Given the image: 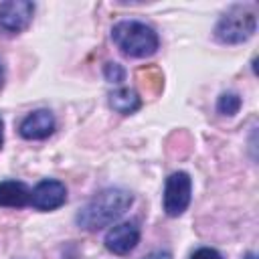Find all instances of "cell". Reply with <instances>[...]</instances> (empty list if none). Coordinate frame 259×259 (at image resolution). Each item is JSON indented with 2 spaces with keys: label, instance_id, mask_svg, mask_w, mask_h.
Here are the masks:
<instances>
[{
  "label": "cell",
  "instance_id": "6da1fadb",
  "mask_svg": "<svg viewBox=\"0 0 259 259\" xmlns=\"http://www.w3.org/2000/svg\"><path fill=\"white\" fill-rule=\"evenodd\" d=\"M134 202V196L125 188H105L95 194L79 212L77 225L85 231H99L113 225Z\"/></svg>",
  "mask_w": 259,
  "mask_h": 259
},
{
  "label": "cell",
  "instance_id": "7a4b0ae2",
  "mask_svg": "<svg viewBox=\"0 0 259 259\" xmlns=\"http://www.w3.org/2000/svg\"><path fill=\"white\" fill-rule=\"evenodd\" d=\"M111 38L115 47L134 59L150 57L158 51V34L152 26L138 20H121L111 28Z\"/></svg>",
  "mask_w": 259,
  "mask_h": 259
},
{
  "label": "cell",
  "instance_id": "3957f363",
  "mask_svg": "<svg viewBox=\"0 0 259 259\" xmlns=\"http://www.w3.org/2000/svg\"><path fill=\"white\" fill-rule=\"evenodd\" d=\"M257 28V16L253 10L235 6L229 12L221 16V20L214 26V36L219 42L225 45H239L253 36Z\"/></svg>",
  "mask_w": 259,
  "mask_h": 259
},
{
  "label": "cell",
  "instance_id": "277c9868",
  "mask_svg": "<svg viewBox=\"0 0 259 259\" xmlns=\"http://www.w3.org/2000/svg\"><path fill=\"white\" fill-rule=\"evenodd\" d=\"M192 182L186 172H172L164 186V210L168 217H180L190 204Z\"/></svg>",
  "mask_w": 259,
  "mask_h": 259
},
{
  "label": "cell",
  "instance_id": "5b68a950",
  "mask_svg": "<svg viewBox=\"0 0 259 259\" xmlns=\"http://www.w3.org/2000/svg\"><path fill=\"white\" fill-rule=\"evenodd\" d=\"M34 14V4L28 0H6L0 2V26L8 32L24 30Z\"/></svg>",
  "mask_w": 259,
  "mask_h": 259
},
{
  "label": "cell",
  "instance_id": "8992f818",
  "mask_svg": "<svg viewBox=\"0 0 259 259\" xmlns=\"http://www.w3.org/2000/svg\"><path fill=\"white\" fill-rule=\"evenodd\" d=\"M67 200V188L59 180H40L30 190V204L36 210H55Z\"/></svg>",
  "mask_w": 259,
  "mask_h": 259
},
{
  "label": "cell",
  "instance_id": "52a82bcc",
  "mask_svg": "<svg viewBox=\"0 0 259 259\" xmlns=\"http://www.w3.org/2000/svg\"><path fill=\"white\" fill-rule=\"evenodd\" d=\"M138 241H140V227L134 221L119 223V225L111 227L103 239L107 251H111L115 255H127L130 251L136 249Z\"/></svg>",
  "mask_w": 259,
  "mask_h": 259
},
{
  "label": "cell",
  "instance_id": "ba28073f",
  "mask_svg": "<svg viewBox=\"0 0 259 259\" xmlns=\"http://www.w3.org/2000/svg\"><path fill=\"white\" fill-rule=\"evenodd\" d=\"M55 132V117L49 109H36L28 113L20 123V136L24 140H45Z\"/></svg>",
  "mask_w": 259,
  "mask_h": 259
},
{
  "label": "cell",
  "instance_id": "9c48e42d",
  "mask_svg": "<svg viewBox=\"0 0 259 259\" xmlns=\"http://www.w3.org/2000/svg\"><path fill=\"white\" fill-rule=\"evenodd\" d=\"M26 204H30V190L24 182H18V180L0 182V206L22 208Z\"/></svg>",
  "mask_w": 259,
  "mask_h": 259
},
{
  "label": "cell",
  "instance_id": "30bf717a",
  "mask_svg": "<svg viewBox=\"0 0 259 259\" xmlns=\"http://www.w3.org/2000/svg\"><path fill=\"white\" fill-rule=\"evenodd\" d=\"M109 105L117 111V113H123V115H130L134 111H138L142 107V99L140 95L134 91V89H117L109 95Z\"/></svg>",
  "mask_w": 259,
  "mask_h": 259
},
{
  "label": "cell",
  "instance_id": "8fae6325",
  "mask_svg": "<svg viewBox=\"0 0 259 259\" xmlns=\"http://www.w3.org/2000/svg\"><path fill=\"white\" fill-rule=\"evenodd\" d=\"M241 109V97L237 93H223L217 101V111L223 115H235Z\"/></svg>",
  "mask_w": 259,
  "mask_h": 259
},
{
  "label": "cell",
  "instance_id": "7c38bea8",
  "mask_svg": "<svg viewBox=\"0 0 259 259\" xmlns=\"http://www.w3.org/2000/svg\"><path fill=\"white\" fill-rule=\"evenodd\" d=\"M103 75L109 83H121L125 79V69L117 63H107L105 69H103Z\"/></svg>",
  "mask_w": 259,
  "mask_h": 259
},
{
  "label": "cell",
  "instance_id": "4fadbf2b",
  "mask_svg": "<svg viewBox=\"0 0 259 259\" xmlns=\"http://www.w3.org/2000/svg\"><path fill=\"white\" fill-rule=\"evenodd\" d=\"M190 259H223V255H221L217 249L200 247V249H196V251L190 255Z\"/></svg>",
  "mask_w": 259,
  "mask_h": 259
},
{
  "label": "cell",
  "instance_id": "5bb4252c",
  "mask_svg": "<svg viewBox=\"0 0 259 259\" xmlns=\"http://www.w3.org/2000/svg\"><path fill=\"white\" fill-rule=\"evenodd\" d=\"M144 259H172V257H170L168 251H152V253H148Z\"/></svg>",
  "mask_w": 259,
  "mask_h": 259
},
{
  "label": "cell",
  "instance_id": "9a60e30c",
  "mask_svg": "<svg viewBox=\"0 0 259 259\" xmlns=\"http://www.w3.org/2000/svg\"><path fill=\"white\" fill-rule=\"evenodd\" d=\"M2 142H4V123H2V117H0V148H2Z\"/></svg>",
  "mask_w": 259,
  "mask_h": 259
},
{
  "label": "cell",
  "instance_id": "2e32d148",
  "mask_svg": "<svg viewBox=\"0 0 259 259\" xmlns=\"http://www.w3.org/2000/svg\"><path fill=\"white\" fill-rule=\"evenodd\" d=\"M243 259H257V255H255V253H251V251H249V253H247V255H245V257H243Z\"/></svg>",
  "mask_w": 259,
  "mask_h": 259
},
{
  "label": "cell",
  "instance_id": "e0dca14e",
  "mask_svg": "<svg viewBox=\"0 0 259 259\" xmlns=\"http://www.w3.org/2000/svg\"><path fill=\"white\" fill-rule=\"evenodd\" d=\"M2 83H4V73H2V67H0V87H2Z\"/></svg>",
  "mask_w": 259,
  "mask_h": 259
}]
</instances>
